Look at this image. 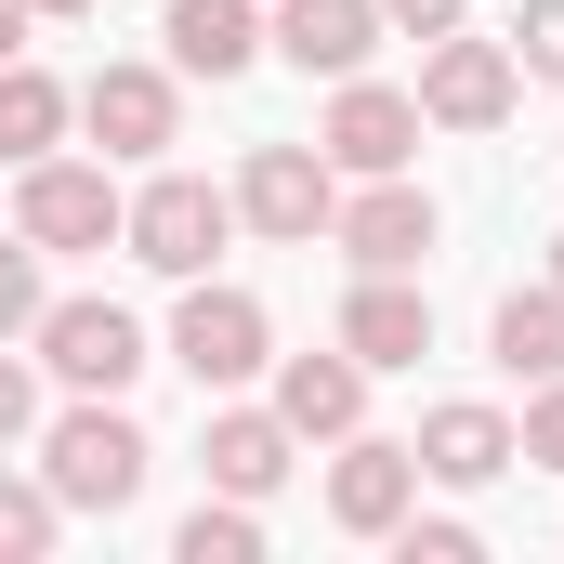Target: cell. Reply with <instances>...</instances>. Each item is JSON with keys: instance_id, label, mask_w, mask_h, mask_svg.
I'll return each mask as SVG.
<instances>
[{"instance_id": "cell-12", "label": "cell", "mask_w": 564, "mask_h": 564, "mask_svg": "<svg viewBox=\"0 0 564 564\" xmlns=\"http://www.w3.org/2000/svg\"><path fill=\"white\" fill-rule=\"evenodd\" d=\"M263 40H276L302 79H355V66L381 53V0H276Z\"/></svg>"}, {"instance_id": "cell-11", "label": "cell", "mask_w": 564, "mask_h": 564, "mask_svg": "<svg viewBox=\"0 0 564 564\" xmlns=\"http://www.w3.org/2000/svg\"><path fill=\"white\" fill-rule=\"evenodd\" d=\"M79 132L106 144V158H158V144L184 132V79L171 66H93L79 79Z\"/></svg>"}, {"instance_id": "cell-29", "label": "cell", "mask_w": 564, "mask_h": 564, "mask_svg": "<svg viewBox=\"0 0 564 564\" xmlns=\"http://www.w3.org/2000/svg\"><path fill=\"white\" fill-rule=\"evenodd\" d=\"M26 13H93V0H26Z\"/></svg>"}, {"instance_id": "cell-25", "label": "cell", "mask_w": 564, "mask_h": 564, "mask_svg": "<svg viewBox=\"0 0 564 564\" xmlns=\"http://www.w3.org/2000/svg\"><path fill=\"white\" fill-rule=\"evenodd\" d=\"M512 459H539V473H564V381H539V408L512 421Z\"/></svg>"}, {"instance_id": "cell-15", "label": "cell", "mask_w": 564, "mask_h": 564, "mask_svg": "<svg viewBox=\"0 0 564 564\" xmlns=\"http://www.w3.org/2000/svg\"><path fill=\"white\" fill-rule=\"evenodd\" d=\"M408 446H421L433 486H499V473H512V421H499L486 394H446V408H433Z\"/></svg>"}, {"instance_id": "cell-18", "label": "cell", "mask_w": 564, "mask_h": 564, "mask_svg": "<svg viewBox=\"0 0 564 564\" xmlns=\"http://www.w3.org/2000/svg\"><path fill=\"white\" fill-rule=\"evenodd\" d=\"M486 341H499L512 381H564V276L552 289H512V302L486 315Z\"/></svg>"}, {"instance_id": "cell-4", "label": "cell", "mask_w": 564, "mask_h": 564, "mask_svg": "<svg viewBox=\"0 0 564 564\" xmlns=\"http://www.w3.org/2000/svg\"><path fill=\"white\" fill-rule=\"evenodd\" d=\"M171 355L197 368V394H237V381H263V368H276V315H263L250 289H210V276H184Z\"/></svg>"}, {"instance_id": "cell-16", "label": "cell", "mask_w": 564, "mask_h": 564, "mask_svg": "<svg viewBox=\"0 0 564 564\" xmlns=\"http://www.w3.org/2000/svg\"><path fill=\"white\" fill-rule=\"evenodd\" d=\"M289 446H302V433H289L276 408H210V446H197V459H210L224 499H276V486H289Z\"/></svg>"}, {"instance_id": "cell-26", "label": "cell", "mask_w": 564, "mask_h": 564, "mask_svg": "<svg viewBox=\"0 0 564 564\" xmlns=\"http://www.w3.org/2000/svg\"><path fill=\"white\" fill-rule=\"evenodd\" d=\"M40 433V381H26V355H0V446H26Z\"/></svg>"}, {"instance_id": "cell-10", "label": "cell", "mask_w": 564, "mask_h": 564, "mask_svg": "<svg viewBox=\"0 0 564 564\" xmlns=\"http://www.w3.org/2000/svg\"><path fill=\"white\" fill-rule=\"evenodd\" d=\"M408 499H421V446H394V433H341V459H328V525H341V539H394Z\"/></svg>"}, {"instance_id": "cell-19", "label": "cell", "mask_w": 564, "mask_h": 564, "mask_svg": "<svg viewBox=\"0 0 564 564\" xmlns=\"http://www.w3.org/2000/svg\"><path fill=\"white\" fill-rule=\"evenodd\" d=\"M66 119H79V93H66V79H40V66L13 53V66H0V158H53Z\"/></svg>"}, {"instance_id": "cell-21", "label": "cell", "mask_w": 564, "mask_h": 564, "mask_svg": "<svg viewBox=\"0 0 564 564\" xmlns=\"http://www.w3.org/2000/svg\"><path fill=\"white\" fill-rule=\"evenodd\" d=\"M53 525H66V499L0 473V564H40V552H53Z\"/></svg>"}, {"instance_id": "cell-20", "label": "cell", "mask_w": 564, "mask_h": 564, "mask_svg": "<svg viewBox=\"0 0 564 564\" xmlns=\"http://www.w3.org/2000/svg\"><path fill=\"white\" fill-rule=\"evenodd\" d=\"M171 552H184V564H250V552H263V512H250V499H197Z\"/></svg>"}, {"instance_id": "cell-22", "label": "cell", "mask_w": 564, "mask_h": 564, "mask_svg": "<svg viewBox=\"0 0 564 564\" xmlns=\"http://www.w3.org/2000/svg\"><path fill=\"white\" fill-rule=\"evenodd\" d=\"M512 66L525 79H564V0H525L512 13Z\"/></svg>"}, {"instance_id": "cell-24", "label": "cell", "mask_w": 564, "mask_h": 564, "mask_svg": "<svg viewBox=\"0 0 564 564\" xmlns=\"http://www.w3.org/2000/svg\"><path fill=\"white\" fill-rule=\"evenodd\" d=\"M26 328H40V250L13 237L0 250V341H26Z\"/></svg>"}, {"instance_id": "cell-14", "label": "cell", "mask_w": 564, "mask_h": 564, "mask_svg": "<svg viewBox=\"0 0 564 564\" xmlns=\"http://www.w3.org/2000/svg\"><path fill=\"white\" fill-rule=\"evenodd\" d=\"M276 421L302 433V446H341V433L368 421V368L328 341V355H276Z\"/></svg>"}, {"instance_id": "cell-13", "label": "cell", "mask_w": 564, "mask_h": 564, "mask_svg": "<svg viewBox=\"0 0 564 564\" xmlns=\"http://www.w3.org/2000/svg\"><path fill=\"white\" fill-rule=\"evenodd\" d=\"M341 355H355V368H421V355H433V289L421 276H355Z\"/></svg>"}, {"instance_id": "cell-2", "label": "cell", "mask_w": 564, "mask_h": 564, "mask_svg": "<svg viewBox=\"0 0 564 564\" xmlns=\"http://www.w3.org/2000/svg\"><path fill=\"white\" fill-rule=\"evenodd\" d=\"M224 237H237V184H197V171H158L119 210V250H132L144 276H210Z\"/></svg>"}, {"instance_id": "cell-28", "label": "cell", "mask_w": 564, "mask_h": 564, "mask_svg": "<svg viewBox=\"0 0 564 564\" xmlns=\"http://www.w3.org/2000/svg\"><path fill=\"white\" fill-rule=\"evenodd\" d=\"M13 53H26V0H0V66H13Z\"/></svg>"}, {"instance_id": "cell-23", "label": "cell", "mask_w": 564, "mask_h": 564, "mask_svg": "<svg viewBox=\"0 0 564 564\" xmlns=\"http://www.w3.org/2000/svg\"><path fill=\"white\" fill-rule=\"evenodd\" d=\"M394 552H408V564H473L486 539H473L459 512H433V525H421V499H408V525H394Z\"/></svg>"}, {"instance_id": "cell-1", "label": "cell", "mask_w": 564, "mask_h": 564, "mask_svg": "<svg viewBox=\"0 0 564 564\" xmlns=\"http://www.w3.org/2000/svg\"><path fill=\"white\" fill-rule=\"evenodd\" d=\"M144 473H158V446H144V421L119 408V394H79L66 421L40 433V486H53L66 512H132Z\"/></svg>"}, {"instance_id": "cell-7", "label": "cell", "mask_w": 564, "mask_h": 564, "mask_svg": "<svg viewBox=\"0 0 564 564\" xmlns=\"http://www.w3.org/2000/svg\"><path fill=\"white\" fill-rule=\"evenodd\" d=\"M512 93H525L512 40H473V26L421 40V119H433V132H499V119H512Z\"/></svg>"}, {"instance_id": "cell-3", "label": "cell", "mask_w": 564, "mask_h": 564, "mask_svg": "<svg viewBox=\"0 0 564 564\" xmlns=\"http://www.w3.org/2000/svg\"><path fill=\"white\" fill-rule=\"evenodd\" d=\"M119 184H106V158H26V184H13V237L26 250H119Z\"/></svg>"}, {"instance_id": "cell-17", "label": "cell", "mask_w": 564, "mask_h": 564, "mask_svg": "<svg viewBox=\"0 0 564 564\" xmlns=\"http://www.w3.org/2000/svg\"><path fill=\"white\" fill-rule=\"evenodd\" d=\"M263 53V0H171V66L184 79H237Z\"/></svg>"}, {"instance_id": "cell-30", "label": "cell", "mask_w": 564, "mask_h": 564, "mask_svg": "<svg viewBox=\"0 0 564 564\" xmlns=\"http://www.w3.org/2000/svg\"><path fill=\"white\" fill-rule=\"evenodd\" d=\"M552 276H564V237H552Z\"/></svg>"}, {"instance_id": "cell-9", "label": "cell", "mask_w": 564, "mask_h": 564, "mask_svg": "<svg viewBox=\"0 0 564 564\" xmlns=\"http://www.w3.org/2000/svg\"><path fill=\"white\" fill-rule=\"evenodd\" d=\"M328 237H341V263H355V276H421L433 197L408 184V171H368V197H341V210H328Z\"/></svg>"}, {"instance_id": "cell-6", "label": "cell", "mask_w": 564, "mask_h": 564, "mask_svg": "<svg viewBox=\"0 0 564 564\" xmlns=\"http://www.w3.org/2000/svg\"><path fill=\"white\" fill-rule=\"evenodd\" d=\"M26 341H40V368H53L66 394H132L144 368H158V355H144V328L119 315V302H40V328H26Z\"/></svg>"}, {"instance_id": "cell-8", "label": "cell", "mask_w": 564, "mask_h": 564, "mask_svg": "<svg viewBox=\"0 0 564 564\" xmlns=\"http://www.w3.org/2000/svg\"><path fill=\"white\" fill-rule=\"evenodd\" d=\"M421 93H394V79H368V66H355V79H341V93H328V171H355V184H368V171H408V158H421Z\"/></svg>"}, {"instance_id": "cell-5", "label": "cell", "mask_w": 564, "mask_h": 564, "mask_svg": "<svg viewBox=\"0 0 564 564\" xmlns=\"http://www.w3.org/2000/svg\"><path fill=\"white\" fill-rule=\"evenodd\" d=\"M328 210H341L328 144H250V171H237V224H250V237L315 250V237H328Z\"/></svg>"}, {"instance_id": "cell-27", "label": "cell", "mask_w": 564, "mask_h": 564, "mask_svg": "<svg viewBox=\"0 0 564 564\" xmlns=\"http://www.w3.org/2000/svg\"><path fill=\"white\" fill-rule=\"evenodd\" d=\"M459 13H473V0H381V26H408V40H446Z\"/></svg>"}]
</instances>
